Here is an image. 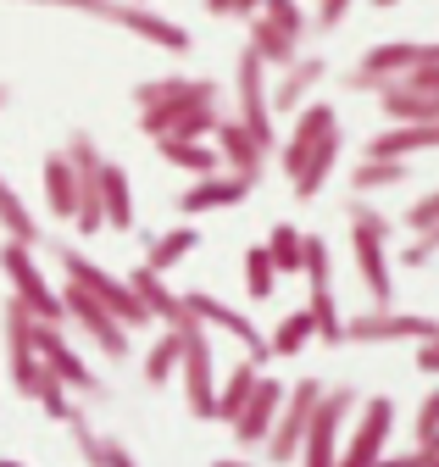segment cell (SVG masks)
Returning <instances> with one entry per match:
<instances>
[{"label": "cell", "instance_id": "obj_1", "mask_svg": "<svg viewBox=\"0 0 439 467\" xmlns=\"http://www.w3.org/2000/svg\"><path fill=\"white\" fill-rule=\"evenodd\" d=\"M28 6H50V12H84V17H95V23H112V28H128V34H139L145 45L168 50V56H189V45H195L184 23H173V17H161V12L139 6V0H28Z\"/></svg>", "mask_w": 439, "mask_h": 467}, {"label": "cell", "instance_id": "obj_2", "mask_svg": "<svg viewBox=\"0 0 439 467\" xmlns=\"http://www.w3.org/2000/svg\"><path fill=\"white\" fill-rule=\"evenodd\" d=\"M56 262H62V278L84 284L89 296H95L100 306H112L128 328H150V323H156V317H150V306L134 296V284H128V278H117V273H106L100 262H89L78 245H56Z\"/></svg>", "mask_w": 439, "mask_h": 467}, {"label": "cell", "instance_id": "obj_3", "mask_svg": "<svg viewBox=\"0 0 439 467\" xmlns=\"http://www.w3.org/2000/svg\"><path fill=\"white\" fill-rule=\"evenodd\" d=\"M62 306H67V323H73L78 334H89V345L100 350L106 362H117V368H123V362L134 357V345H128V323H123L112 306H100L84 284H73V278L62 284Z\"/></svg>", "mask_w": 439, "mask_h": 467}, {"label": "cell", "instance_id": "obj_4", "mask_svg": "<svg viewBox=\"0 0 439 467\" xmlns=\"http://www.w3.org/2000/svg\"><path fill=\"white\" fill-rule=\"evenodd\" d=\"M0 273H6L12 296H17L34 317H45V323H67L62 289L45 284V267L34 262V245H23V240H0Z\"/></svg>", "mask_w": 439, "mask_h": 467}, {"label": "cell", "instance_id": "obj_5", "mask_svg": "<svg viewBox=\"0 0 439 467\" xmlns=\"http://www.w3.org/2000/svg\"><path fill=\"white\" fill-rule=\"evenodd\" d=\"M356 418V389L340 384V389H322L317 406H311V423H306V440H301V456L311 467H328V462H340V434L351 429Z\"/></svg>", "mask_w": 439, "mask_h": 467}, {"label": "cell", "instance_id": "obj_6", "mask_svg": "<svg viewBox=\"0 0 439 467\" xmlns=\"http://www.w3.org/2000/svg\"><path fill=\"white\" fill-rule=\"evenodd\" d=\"M234 100H240V123L272 156V150H279V123H272V106H267V62L250 45L240 50V62H234Z\"/></svg>", "mask_w": 439, "mask_h": 467}, {"label": "cell", "instance_id": "obj_7", "mask_svg": "<svg viewBox=\"0 0 439 467\" xmlns=\"http://www.w3.org/2000/svg\"><path fill=\"white\" fill-rule=\"evenodd\" d=\"M428 334H439V317L395 312V306H367V312L345 317V339H356V345H417Z\"/></svg>", "mask_w": 439, "mask_h": 467}, {"label": "cell", "instance_id": "obj_8", "mask_svg": "<svg viewBox=\"0 0 439 467\" xmlns=\"http://www.w3.org/2000/svg\"><path fill=\"white\" fill-rule=\"evenodd\" d=\"M317 395H322L317 379H295V384L284 389V406H279V418H272V429H267V440H261L272 462H295V456H301V440H306V423H311Z\"/></svg>", "mask_w": 439, "mask_h": 467}, {"label": "cell", "instance_id": "obj_9", "mask_svg": "<svg viewBox=\"0 0 439 467\" xmlns=\"http://www.w3.org/2000/svg\"><path fill=\"white\" fill-rule=\"evenodd\" d=\"M179 384H184V406L195 418L217 412V350L206 339V328L184 334V357H179Z\"/></svg>", "mask_w": 439, "mask_h": 467}, {"label": "cell", "instance_id": "obj_10", "mask_svg": "<svg viewBox=\"0 0 439 467\" xmlns=\"http://www.w3.org/2000/svg\"><path fill=\"white\" fill-rule=\"evenodd\" d=\"M34 350H39V357L50 362V373H56L73 395H84V400H106V384L89 373V362L78 357V350L67 345V334H62V323H34Z\"/></svg>", "mask_w": 439, "mask_h": 467}, {"label": "cell", "instance_id": "obj_11", "mask_svg": "<svg viewBox=\"0 0 439 467\" xmlns=\"http://www.w3.org/2000/svg\"><path fill=\"white\" fill-rule=\"evenodd\" d=\"M417 50H423V39H383V45H367L362 62L345 73V89H351V95H378L390 78H401L406 67H417Z\"/></svg>", "mask_w": 439, "mask_h": 467}, {"label": "cell", "instance_id": "obj_12", "mask_svg": "<svg viewBox=\"0 0 439 467\" xmlns=\"http://www.w3.org/2000/svg\"><path fill=\"white\" fill-rule=\"evenodd\" d=\"M390 434H395V400L390 395H373L362 400V418L351 423V440H340V462L345 467H367L390 451Z\"/></svg>", "mask_w": 439, "mask_h": 467}, {"label": "cell", "instance_id": "obj_13", "mask_svg": "<svg viewBox=\"0 0 439 467\" xmlns=\"http://www.w3.org/2000/svg\"><path fill=\"white\" fill-rule=\"evenodd\" d=\"M256 172H234V167H217V172H206V179H195L184 195H179V212L184 217H206V212H229V206H240V201H250L256 195Z\"/></svg>", "mask_w": 439, "mask_h": 467}, {"label": "cell", "instance_id": "obj_14", "mask_svg": "<svg viewBox=\"0 0 439 467\" xmlns=\"http://www.w3.org/2000/svg\"><path fill=\"white\" fill-rule=\"evenodd\" d=\"M217 111L211 100H189V106H139V129L150 134V140H211V129H217Z\"/></svg>", "mask_w": 439, "mask_h": 467}, {"label": "cell", "instance_id": "obj_15", "mask_svg": "<svg viewBox=\"0 0 439 467\" xmlns=\"http://www.w3.org/2000/svg\"><path fill=\"white\" fill-rule=\"evenodd\" d=\"M334 129H340V111L328 106V100H306V106L295 111V129H290V140L279 145V150H284V156H279V167H284L290 179H295V172L306 167V156H311V150H317L328 134H334Z\"/></svg>", "mask_w": 439, "mask_h": 467}, {"label": "cell", "instance_id": "obj_16", "mask_svg": "<svg viewBox=\"0 0 439 467\" xmlns=\"http://www.w3.org/2000/svg\"><path fill=\"white\" fill-rule=\"evenodd\" d=\"M383 245H390V240L351 228V262H356L362 289L373 296V306H395V262H390V251H383Z\"/></svg>", "mask_w": 439, "mask_h": 467}, {"label": "cell", "instance_id": "obj_17", "mask_svg": "<svg viewBox=\"0 0 439 467\" xmlns=\"http://www.w3.org/2000/svg\"><path fill=\"white\" fill-rule=\"evenodd\" d=\"M128 284H134V296L150 306V317H156L161 328H179V334L200 328V323H195V312L184 306V296H179V289H168V273H156L150 262H139V267L128 273Z\"/></svg>", "mask_w": 439, "mask_h": 467}, {"label": "cell", "instance_id": "obj_18", "mask_svg": "<svg viewBox=\"0 0 439 467\" xmlns=\"http://www.w3.org/2000/svg\"><path fill=\"white\" fill-rule=\"evenodd\" d=\"M279 406H284V384H279V379H256L250 400L240 406V418H234V440H240V451H261L272 418H279Z\"/></svg>", "mask_w": 439, "mask_h": 467}, {"label": "cell", "instance_id": "obj_19", "mask_svg": "<svg viewBox=\"0 0 439 467\" xmlns=\"http://www.w3.org/2000/svg\"><path fill=\"white\" fill-rule=\"evenodd\" d=\"M189 100L223 106V89H217L211 78H184V73H161V78L134 84V106H189Z\"/></svg>", "mask_w": 439, "mask_h": 467}, {"label": "cell", "instance_id": "obj_20", "mask_svg": "<svg viewBox=\"0 0 439 467\" xmlns=\"http://www.w3.org/2000/svg\"><path fill=\"white\" fill-rule=\"evenodd\" d=\"M322 78H328V62H322V56H295V62L284 67V78L267 89V106L295 117V111L317 95V84H322Z\"/></svg>", "mask_w": 439, "mask_h": 467}, {"label": "cell", "instance_id": "obj_21", "mask_svg": "<svg viewBox=\"0 0 439 467\" xmlns=\"http://www.w3.org/2000/svg\"><path fill=\"white\" fill-rule=\"evenodd\" d=\"M211 140H217V156H223V167H234V172H267V150L256 145V134L240 123V117H217V129H211Z\"/></svg>", "mask_w": 439, "mask_h": 467}, {"label": "cell", "instance_id": "obj_22", "mask_svg": "<svg viewBox=\"0 0 439 467\" xmlns=\"http://www.w3.org/2000/svg\"><path fill=\"white\" fill-rule=\"evenodd\" d=\"M378 111L390 117V123H439V95L412 89L406 78H390L378 89Z\"/></svg>", "mask_w": 439, "mask_h": 467}, {"label": "cell", "instance_id": "obj_23", "mask_svg": "<svg viewBox=\"0 0 439 467\" xmlns=\"http://www.w3.org/2000/svg\"><path fill=\"white\" fill-rule=\"evenodd\" d=\"M34 312L17 301V296H6L0 301V339H6V373H17V368H28L39 350H34Z\"/></svg>", "mask_w": 439, "mask_h": 467}, {"label": "cell", "instance_id": "obj_24", "mask_svg": "<svg viewBox=\"0 0 439 467\" xmlns=\"http://www.w3.org/2000/svg\"><path fill=\"white\" fill-rule=\"evenodd\" d=\"M423 150H439V123H390L367 140L362 156H423Z\"/></svg>", "mask_w": 439, "mask_h": 467}, {"label": "cell", "instance_id": "obj_25", "mask_svg": "<svg viewBox=\"0 0 439 467\" xmlns=\"http://www.w3.org/2000/svg\"><path fill=\"white\" fill-rule=\"evenodd\" d=\"M245 45L261 56V62L267 67H290L295 62V56H301V34H290V28H279V23H272V17H245Z\"/></svg>", "mask_w": 439, "mask_h": 467}, {"label": "cell", "instance_id": "obj_26", "mask_svg": "<svg viewBox=\"0 0 439 467\" xmlns=\"http://www.w3.org/2000/svg\"><path fill=\"white\" fill-rule=\"evenodd\" d=\"M39 184H45V206H50V217H73V201H78V172H73V161H67V150H50L45 156V167H39Z\"/></svg>", "mask_w": 439, "mask_h": 467}, {"label": "cell", "instance_id": "obj_27", "mask_svg": "<svg viewBox=\"0 0 439 467\" xmlns=\"http://www.w3.org/2000/svg\"><path fill=\"white\" fill-rule=\"evenodd\" d=\"M100 206H106V228L134 234V184L117 161H100Z\"/></svg>", "mask_w": 439, "mask_h": 467}, {"label": "cell", "instance_id": "obj_28", "mask_svg": "<svg viewBox=\"0 0 439 467\" xmlns=\"http://www.w3.org/2000/svg\"><path fill=\"white\" fill-rule=\"evenodd\" d=\"M412 179V167L401 156H362L351 167V195H383V190H401Z\"/></svg>", "mask_w": 439, "mask_h": 467}, {"label": "cell", "instance_id": "obj_29", "mask_svg": "<svg viewBox=\"0 0 439 467\" xmlns=\"http://www.w3.org/2000/svg\"><path fill=\"white\" fill-rule=\"evenodd\" d=\"M340 150H345V129H334V134H328L311 156H306V167L295 172V201H311V195H322V184L328 179H334V161H340Z\"/></svg>", "mask_w": 439, "mask_h": 467}, {"label": "cell", "instance_id": "obj_30", "mask_svg": "<svg viewBox=\"0 0 439 467\" xmlns=\"http://www.w3.org/2000/svg\"><path fill=\"white\" fill-rule=\"evenodd\" d=\"M156 156L168 161V167H179V172H189V179H206V172H217L223 167V156H217V145H206V140H156Z\"/></svg>", "mask_w": 439, "mask_h": 467}, {"label": "cell", "instance_id": "obj_31", "mask_svg": "<svg viewBox=\"0 0 439 467\" xmlns=\"http://www.w3.org/2000/svg\"><path fill=\"white\" fill-rule=\"evenodd\" d=\"M179 357H184V334H179V328H161V334L150 339V350H145V362H139L145 384H150V389H168V384L179 379Z\"/></svg>", "mask_w": 439, "mask_h": 467}, {"label": "cell", "instance_id": "obj_32", "mask_svg": "<svg viewBox=\"0 0 439 467\" xmlns=\"http://www.w3.org/2000/svg\"><path fill=\"white\" fill-rule=\"evenodd\" d=\"M256 379H261V362L240 357L223 379H217V412H211V418L234 423V418H240V406H245V400H250V389H256Z\"/></svg>", "mask_w": 439, "mask_h": 467}, {"label": "cell", "instance_id": "obj_33", "mask_svg": "<svg viewBox=\"0 0 439 467\" xmlns=\"http://www.w3.org/2000/svg\"><path fill=\"white\" fill-rule=\"evenodd\" d=\"M0 234H6V240H23V245H39V217H34L28 201L12 190L6 172H0Z\"/></svg>", "mask_w": 439, "mask_h": 467}, {"label": "cell", "instance_id": "obj_34", "mask_svg": "<svg viewBox=\"0 0 439 467\" xmlns=\"http://www.w3.org/2000/svg\"><path fill=\"white\" fill-rule=\"evenodd\" d=\"M67 429H73L78 456L106 462V467H134V451H128V445H117V440H100V434L89 429V418H84V412H67Z\"/></svg>", "mask_w": 439, "mask_h": 467}, {"label": "cell", "instance_id": "obj_35", "mask_svg": "<svg viewBox=\"0 0 439 467\" xmlns=\"http://www.w3.org/2000/svg\"><path fill=\"white\" fill-rule=\"evenodd\" d=\"M306 312H311V328H317V339H322L328 350L345 345V312H340V301H334V284H311Z\"/></svg>", "mask_w": 439, "mask_h": 467}, {"label": "cell", "instance_id": "obj_36", "mask_svg": "<svg viewBox=\"0 0 439 467\" xmlns=\"http://www.w3.org/2000/svg\"><path fill=\"white\" fill-rule=\"evenodd\" d=\"M195 245H200V234H195V217H189V223H179V228H168V234H156L150 251H145V262H150L156 273H173Z\"/></svg>", "mask_w": 439, "mask_h": 467}, {"label": "cell", "instance_id": "obj_37", "mask_svg": "<svg viewBox=\"0 0 439 467\" xmlns=\"http://www.w3.org/2000/svg\"><path fill=\"white\" fill-rule=\"evenodd\" d=\"M311 339H317V328H311V312L301 306V312H290V317H284L279 328H272L267 350H272V357H284V362H290V357H301V350H306Z\"/></svg>", "mask_w": 439, "mask_h": 467}, {"label": "cell", "instance_id": "obj_38", "mask_svg": "<svg viewBox=\"0 0 439 467\" xmlns=\"http://www.w3.org/2000/svg\"><path fill=\"white\" fill-rule=\"evenodd\" d=\"M245 296L250 301H272V296H279V267H272L267 245H250L245 251Z\"/></svg>", "mask_w": 439, "mask_h": 467}, {"label": "cell", "instance_id": "obj_39", "mask_svg": "<svg viewBox=\"0 0 439 467\" xmlns=\"http://www.w3.org/2000/svg\"><path fill=\"white\" fill-rule=\"evenodd\" d=\"M301 240H306V234H301L295 223H279V228L261 240L267 256H272V267H279V278H284V273H301Z\"/></svg>", "mask_w": 439, "mask_h": 467}, {"label": "cell", "instance_id": "obj_40", "mask_svg": "<svg viewBox=\"0 0 439 467\" xmlns=\"http://www.w3.org/2000/svg\"><path fill=\"white\" fill-rule=\"evenodd\" d=\"M345 223L362 228V234H378V240H395V228H401L390 212L373 206V195H351V201H345Z\"/></svg>", "mask_w": 439, "mask_h": 467}, {"label": "cell", "instance_id": "obj_41", "mask_svg": "<svg viewBox=\"0 0 439 467\" xmlns=\"http://www.w3.org/2000/svg\"><path fill=\"white\" fill-rule=\"evenodd\" d=\"M428 262H439V223L417 228V234H412V245H401V267H406V273H423Z\"/></svg>", "mask_w": 439, "mask_h": 467}, {"label": "cell", "instance_id": "obj_42", "mask_svg": "<svg viewBox=\"0 0 439 467\" xmlns=\"http://www.w3.org/2000/svg\"><path fill=\"white\" fill-rule=\"evenodd\" d=\"M62 150H67V161H73V167H78V172H95V167H100V161H106V156H100V145H95V134H89V129H73V134H67V145H62Z\"/></svg>", "mask_w": 439, "mask_h": 467}, {"label": "cell", "instance_id": "obj_43", "mask_svg": "<svg viewBox=\"0 0 439 467\" xmlns=\"http://www.w3.org/2000/svg\"><path fill=\"white\" fill-rule=\"evenodd\" d=\"M261 17H272L279 28H290V34L306 39V12H301V0H261Z\"/></svg>", "mask_w": 439, "mask_h": 467}, {"label": "cell", "instance_id": "obj_44", "mask_svg": "<svg viewBox=\"0 0 439 467\" xmlns=\"http://www.w3.org/2000/svg\"><path fill=\"white\" fill-rule=\"evenodd\" d=\"M428 223H439V190H428L423 201H412V206L401 212V228H406V234H417V228H428Z\"/></svg>", "mask_w": 439, "mask_h": 467}, {"label": "cell", "instance_id": "obj_45", "mask_svg": "<svg viewBox=\"0 0 439 467\" xmlns=\"http://www.w3.org/2000/svg\"><path fill=\"white\" fill-rule=\"evenodd\" d=\"M412 434H417V445H423V440H439V389H428V395L417 400V423H412Z\"/></svg>", "mask_w": 439, "mask_h": 467}, {"label": "cell", "instance_id": "obj_46", "mask_svg": "<svg viewBox=\"0 0 439 467\" xmlns=\"http://www.w3.org/2000/svg\"><path fill=\"white\" fill-rule=\"evenodd\" d=\"M351 6H356V0H317V23H311V28H322V34H328V28H340Z\"/></svg>", "mask_w": 439, "mask_h": 467}, {"label": "cell", "instance_id": "obj_47", "mask_svg": "<svg viewBox=\"0 0 439 467\" xmlns=\"http://www.w3.org/2000/svg\"><path fill=\"white\" fill-rule=\"evenodd\" d=\"M417 373H428V379H439V334H428V339H417Z\"/></svg>", "mask_w": 439, "mask_h": 467}, {"label": "cell", "instance_id": "obj_48", "mask_svg": "<svg viewBox=\"0 0 439 467\" xmlns=\"http://www.w3.org/2000/svg\"><path fill=\"white\" fill-rule=\"evenodd\" d=\"M261 0H229V17H256Z\"/></svg>", "mask_w": 439, "mask_h": 467}, {"label": "cell", "instance_id": "obj_49", "mask_svg": "<svg viewBox=\"0 0 439 467\" xmlns=\"http://www.w3.org/2000/svg\"><path fill=\"white\" fill-rule=\"evenodd\" d=\"M412 462H439V440H423V445L412 451Z\"/></svg>", "mask_w": 439, "mask_h": 467}, {"label": "cell", "instance_id": "obj_50", "mask_svg": "<svg viewBox=\"0 0 439 467\" xmlns=\"http://www.w3.org/2000/svg\"><path fill=\"white\" fill-rule=\"evenodd\" d=\"M206 12L211 17H229V0H206Z\"/></svg>", "mask_w": 439, "mask_h": 467}, {"label": "cell", "instance_id": "obj_51", "mask_svg": "<svg viewBox=\"0 0 439 467\" xmlns=\"http://www.w3.org/2000/svg\"><path fill=\"white\" fill-rule=\"evenodd\" d=\"M6 100H12V84H0V111H6Z\"/></svg>", "mask_w": 439, "mask_h": 467}, {"label": "cell", "instance_id": "obj_52", "mask_svg": "<svg viewBox=\"0 0 439 467\" xmlns=\"http://www.w3.org/2000/svg\"><path fill=\"white\" fill-rule=\"evenodd\" d=\"M373 6H378V12H390V6H401V0H373Z\"/></svg>", "mask_w": 439, "mask_h": 467}, {"label": "cell", "instance_id": "obj_53", "mask_svg": "<svg viewBox=\"0 0 439 467\" xmlns=\"http://www.w3.org/2000/svg\"><path fill=\"white\" fill-rule=\"evenodd\" d=\"M139 6H150V0H139Z\"/></svg>", "mask_w": 439, "mask_h": 467}]
</instances>
